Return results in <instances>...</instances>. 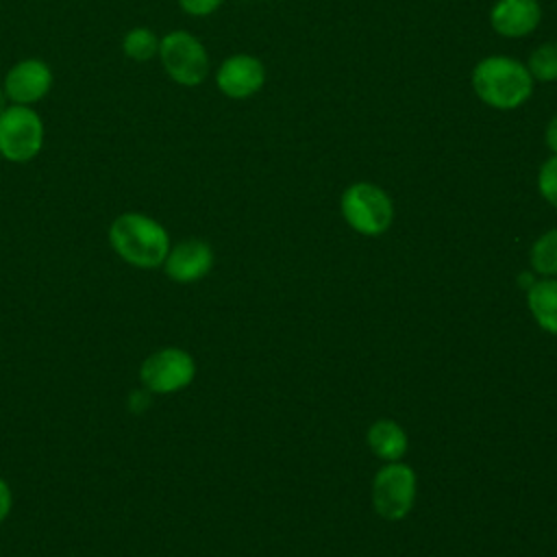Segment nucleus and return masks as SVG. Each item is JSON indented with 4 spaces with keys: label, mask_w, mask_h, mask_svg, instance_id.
I'll use <instances>...</instances> for the list:
<instances>
[{
    "label": "nucleus",
    "mask_w": 557,
    "mask_h": 557,
    "mask_svg": "<svg viewBox=\"0 0 557 557\" xmlns=\"http://www.w3.org/2000/svg\"><path fill=\"white\" fill-rule=\"evenodd\" d=\"M416 500V472L403 461H387L372 483L374 511L385 520H403Z\"/></svg>",
    "instance_id": "423d86ee"
},
{
    "label": "nucleus",
    "mask_w": 557,
    "mask_h": 557,
    "mask_svg": "<svg viewBox=\"0 0 557 557\" xmlns=\"http://www.w3.org/2000/svg\"><path fill=\"white\" fill-rule=\"evenodd\" d=\"M339 211L346 224L366 237L383 235L394 222V202L389 194L368 181H357L342 191Z\"/></svg>",
    "instance_id": "7ed1b4c3"
},
{
    "label": "nucleus",
    "mask_w": 557,
    "mask_h": 557,
    "mask_svg": "<svg viewBox=\"0 0 557 557\" xmlns=\"http://www.w3.org/2000/svg\"><path fill=\"white\" fill-rule=\"evenodd\" d=\"M531 265L537 274L557 276V228L542 233L531 246Z\"/></svg>",
    "instance_id": "4468645a"
},
{
    "label": "nucleus",
    "mask_w": 557,
    "mask_h": 557,
    "mask_svg": "<svg viewBox=\"0 0 557 557\" xmlns=\"http://www.w3.org/2000/svg\"><path fill=\"white\" fill-rule=\"evenodd\" d=\"M159 59L165 74L183 87H196L209 74L207 48L187 30L163 35L159 39Z\"/></svg>",
    "instance_id": "20e7f679"
},
{
    "label": "nucleus",
    "mask_w": 557,
    "mask_h": 557,
    "mask_svg": "<svg viewBox=\"0 0 557 557\" xmlns=\"http://www.w3.org/2000/svg\"><path fill=\"white\" fill-rule=\"evenodd\" d=\"M52 87V70L41 59H24L4 76V94L13 104H33Z\"/></svg>",
    "instance_id": "1a4fd4ad"
},
{
    "label": "nucleus",
    "mask_w": 557,
    "mask_h": 557,
    "mask_svg": "<svg viewBox=\"0 0 557 557\" xmlns=\"http://www.w3.org/2000/svg\"><path fill=\"white\" fill-rule=\"evenodd\" d=\"M165 274L176 283H194L209 274L213 265V250L202 239L178 242L163 261Z\"/></svg>",
    "instance_id": "9b49d317"
},
{
    "label": "nucleus",
    "mask_w": 557,
    "mask_h": 557,
    "mask_svg": "<svg viewBox=\"0 0 557 557\" xmlns=\"http://www.w3.org/2000/svg\"><path fill=\"white\" fill-rule=\"evenodd\" d=\"M122 50L133 61H148L154 54H159V39L154 35V30H150L146 26H135L124 35Z\"/></svg>",
    "instance_id": "dca6fc26"
},
{
    "label": "nucleus",
    "mask_w": 557,
    "mask_h": 557,
    "mask_svg": "<svg viewBox=\"0 0 557 557\" xmlns=\"http://www.w3.org/2000/svg\"><path fill=\"white\" fill-rule=\"evenodd\" d=\"M196 363L189 352L181 348H163L152 352L139 370L141 383L148 392L172 394L187 387L194 381Z\"/></svg>",
    "instance_id": "0eeeda50"
},
{
    "label": "nucleus",
    "mask_w": 557,
    "mask_h": 557,
    "mask_svg": "<svg viewBox=\"0 0 557 557\" xmlns=\"http://www.w3.org/2000/svg\"><path fill=\"white\" fill-rule=\"evenodd\" d=\"M366 440H368L370 450L383 461H400L409 446L407 433L394 420H376L368 429Z\"/></svg>",
    "instance_id": "f8f14e48"
},
{
    "label": "nucleus",
    "mask_w": 557,
    "mask_h": 557,
    "mask_svg": "<svg viewBox=\"0 0 557 557\" xmlns=\"http://www.w3.org/2000/svg\"><path fill=\"white\" fill-rule=\"evenodd\" d=\"M13 505V496H11V487L7 485L4 479H0V522L9 516Z\"/></svg>",
    "instance_id": "6ab92c4d"
},
{
    "label": "nucleus",
    "mask_w": 557,
    "mask_h": 557,
    "mask_svg": "<svg viewBox=\"0 0 557 557\" xmlns=\"http://www.w3.org/2000/svg\"><path fill=\"white\" fill-rule=\"evenodd\" d=\"M544 144H546V148H548L553 154H557V115H553L550 122L546 124Z\"/></svg>",
    "instance_id": "aec40b11"
},
{
    "label": "nucleus",
    "mask_w": 557,
    "mask_h": 557,
    "mask_svg": "<svg viewBox=\"0 0 557 557\" xmlns=\"http://www.w3.org/2000/svg\"><path fill=\"white\" fill-rule=\"evenodd\" d=\"M265 83V65L261 59L248 52H237L226 57L218 72H215V85L218 89L233 100H244L255 96Z\"/></svg>",
    "instance_id": "6e6552de"
},
{
    "label": "nucleus",
    "mask_w": 557,
    "mask_h": 557,
    "mask_svg": "<svg viewBox=\"0 0 557 557\" xmlns=\"http://www.w3.org/2000/svg\"><path fill=\"white\" fill-rule=\"evenodd\" d=\"M113 250L131 265L157 268L170 252L168 231L144 213H122L109 228Z\"/></svg>",
    "instance_id": "f03ea898"
},
{
    "label": "nucleus",
    "mask_w": 557,
    "mask_h": 557,
    "mask_svg": "<svg viewBox=\"0 0 557 557\" xmlns=\"http://www.w3.org/2000/svg\"><path fill=\"white\" fill-rule=\"evenodd\" d=\"M224 0H178V7L194 17H207L222 7Z\"/></svg>",
    "instance_id": "a211bd4d"
},
{
    "label": "nucleus",
    "mask_w": 557,
    "mask_h": 557,
    "mask_svg": "<svg viewBox=\"0 0 557 557\" xmlns=\"http://www.w3.org/2000/svg\"><path fill=\"white\" fill-rule=\"evenodd\" d=\"M537 191L540 196L557 209V154L548 157L537 170Z\"/></svg>",
    "instance_id": "f3484780"
},
{
    "label": "nucleus",
    "mask_w": 557,
    "mask_h": 557,
    "mask_svg": "<svg viewBox=\"0 0 557 557\" xmlns=\"http://www.w3.org/2000/svg\"><path fill=\"white\" fill-rule=\"evenodd\" d=\"M44 146V124L35 109L11 104L0 113V154L13 163H26Z\"/></svg>",
    "instance_id": "39448f33"
},
{
    "label": "nucleus",
    "mask_w": 557,
    "mask_h": 557,
    "mask_svg": "<svg viewBox=\"0 0 557 557\" xmlns=\"http://www.w3.org/2000/svg\"><path fill=\"white\" fill-rule=\"evenodd\" d=\"M533 83L527 65L505 54L483 57L470 74L476 98L496 111L520 109L533 96Z\"/></svg>",
    "instance_id": "f257e3e1"
},
{
    "label": "nucleus",
    "mask_w": 557,
    "mask_h": 557,
    "mask_svg": "<svg viewBox=\"0 0 557 557\" xmlns=\"http://www.w3.org/2000/svg\"><path fill=\"white\" fill-rule=\"evenodd\" d=\"M542 22V4L537 0H496L490 9V26L505 39H522Z\"/></svg>",
    "instance_id": "9d476101"
},
{
    "label": "nucleus",
    "mask_w": 557,
    "mask_h": 557,
    "mask_svg": "<svg viewBox=\"0 0 557 557\" xmlns=\"http://www.w3.org/2000/svg\"><path fill=\"white\" fill-rule=\"evenodd\" d=\"M148 407V389H137L131 394V409L133 411H144Z\"/></svg>",
    "instance_id": "412c9836"
},
{
    "label": "nucleus",
    "mask_w": 557,
    "mask_h": 557,
    "mask_svg": "<svg viewBox=\"0 0 557 557\" xmlns=\"http://www.w3.org/2000/svg\"><path fill=\"white\" fill-rule=\"evenodd\" d=\"M527 305L537 326L557 335V278L535 281L527 289Z\"/></svg>",
    "instance_id": "ddd939ff"
},
{
    "label": "nucleus",
    "mask_w": 557,
    "mask_h": 557,
    "mask_svg": "<svg viewBox=\"0 0 557 557\" xmlns=\"http://www.w3.org/2000/svg\"><path fill=\"white\" fill-rule=\"evenodd\" d=\"M7 100H9V98H7L4 89H0V113H2V111L9 107V104H7Z\"/></svg>",
    "instance_id": "4be33fe9"
},
{
    "label": "nucleus",
    "mask_w": 557,
    "mask_h": 557,
    "mask_svg": "<svg viewBox=\"0 0 557 557\" xmlns=\"http://www.w3.org/2000/svg\"><path fill=\"white\" fill-rule=\"evenodd\" d=\"M533 81L540 83H553L557 81V41H544L540 44L524 63Z\"/></svg>",
    "instance_id": "2eb2a0df"
}]
</instances>
